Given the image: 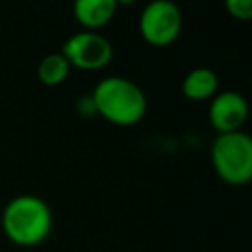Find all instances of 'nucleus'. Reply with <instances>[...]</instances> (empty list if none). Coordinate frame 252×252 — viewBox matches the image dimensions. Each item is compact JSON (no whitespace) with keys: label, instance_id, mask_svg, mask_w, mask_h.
I'll list each match as a JSON object with an SVG mask.
<instances>
[{"label":"nucleus","instance_id":"obj_1","mask_svg":"<svg viewBox=\"0 0 252 252\" xmlns=\"http://www.w3.org/2000/svg\"><path fill=\"white\" fill-rule=\"evenodd\" d=\"M89 96L94 114L114 126H134L142 122L148 112L144 91L134 81L120 75L100 79Z\"/></svg>","mask_w":252,"mask_h":252},{"label":"nucleus","instance_id":"obj_2","mask_svg":"<svg viewBox=\"0 0 252 252\" xmlns=\"http://www.w3.org/2000/svg\"><path fill=\"white\" fill-rule=\"evenodd\" d=\"M0 224L4 236L12 244L20 248H33L49 236L53 228V213L41 197L24 193L6 203Z\"/></svg>","mask_w":252,"mask_h":252},{"label":"nucleus","instance_id":"obj_3","mask_svg":"<svg viewBox=\"0 0 252 252\" xmlns=\"http://www.w3.org/2000/svg\"><path fill=\"white\" fill-rule=\"evenodd\" d=\"M211 163L220 181L240 187L252 179V138L242 132L217 134L211 146Z\"/></svg>","mask_w":252,"mask_h":252},{"label":"nucleus","instance_id":"obj_4","mask_svg":"<svg viewBox=\"0 0 252 252\" xmlns=\"http://www.w3.org/2000/svg\"><path fill=\"white\" fill-rule=\"evenodd\" d=\"M183 28V14L173 0H150L138 18L142 39L152 47L171 45Z\"/></svg>","mask_w":252,"mask_h":252},{"label":"nucleus","instance_id":"obj_5","mask_svg":"<svg viewBox=\"0 0 252 252\" xmlns=\"http://www.w3.org/2000/svg\"><path fill=\"white\" fill-rule=\"evenodd\" d=\"M61 53L69 61L71 69L75 67L79 71H98L112 61L114 49L100 32L81 30L63 43Z\"/></svg>","mask_w":252,"mask_h":252},{"label":"nucleus","instance_id":"obj_6","mask_svg":"<svg viewBox=\"0 0 252 252\" xmlns=\"http://www.w3.org/2000/svg\"><path fill=\"white\" fill-rule=\"evenodd\" d=\"M246 118H248V102L240 93L220 91L211 98L209 122L219 134L242 130Z\"/></svg>","mask_w":252,"mask_h":252},{"label":"nucleus","instance_id":"obj_7","mask_svg":"<svg viewBox=\"0 0 252 252\" xmlns=\"http://www.w3.org/2000/svg\"><path fill=\"white\" fill-rule=\"evenodd\" d=\"M116 10V0H73V16L83 30H102L106 24H110Z\"/></svg>","mask_w":252,"mask_h":252},{"label":"nucleus","instance_id":"obj_8","mask_svg":"<svg viewBox=\"0 0 252 252\" xmlns=\"http://www.w3.org/2000/svg\"><path fill=\"white\" fill-rule=\"evenodd\" d=\"M219 91V77L211 67H195L181 83V93L189 100H209Z\"/></svg>","mask_w":252,"mask_h":252},{"label":"nucleus","instance_id":"obj_9","mask_svg":"<svg viewBox=\"0 0 252 252\" xmlns=\"http://www.w3.org/2000/svg\"><path fill=\"white\" fill-rule=\"evenodd\" d=\"M69 73H71V65H69V61L65 59V55L61 51L43 55L39 65H37V79L45 87L61 85L63 81H67Z\"/></svg>","mask_w":252,"mask_h":252},{"label":"nucleus","instance_id":"obj_10","mask_svg":"<svg viewBox=\"0 0 252 252\" xmlns=\"http://www.w3.org/2000/svg\"><path fill=\"white\" fill-rule=\"evenodd\" d=\"M226 12L240 22H246L252 18V0H224Z\"/></svg>","mask_w":252,"mask_h":252},{"label":"nucleus","instance_id":"obj_11","mask_svg":"<svg viewBox=\"0 0 252 252\" xmlns=\"http://www.w3.org/2000/svg\"><path fill=\"white\" fill-rule=\"evenodd\" d=\"M134 2H136V0H116L118 6H132Z\"/></svg>","mask_w":252,"mask_h":252}]
</instances>
